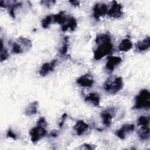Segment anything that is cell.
<instances>
[{
  "instance_id": "6da1fadb",
  "label": "cell",
  "mask_w": 150,
  "mask_h": 150,
  "mask_svg": "<svg viewBox=\"0 0 150 150\" xmlns=\"http://www.w3.org/2000/svg\"><path fill=\"white\" fill-rule=\"evenodd\" d=\"M96 43L98 45L94 51V58L96 60H99L108 55L113 50V45L111 43V37L108 34L98 35L96 39Z\"/></svg>"
},
{
  "instance_id": "7a4b0ae2",
  "label": "cell",
  "mask_w": 150,
  "mask_h": 150,
  "mask_svg": "<svg viewBox=\"0 0 150 150\" xmlns=\"http://www.w3.org/2000/svg\"><path fill=\"white\" fill-rule=\"evenodd\" d=\"M46 125L45 118L44 117L40 118L37 121V125L32 128L29 132L30 139L33 143L37 142L47 134V131L45 129Z\"/></svg>"
},
{
  "instance_id": "3957f363",
  "label": "cell",
  "mask_w": 150,
  "mask_h": 150,
  "mask_svg": "<svg viewBox=\"0 0 150 150\" xmlns=\"http://www.w3.org/2000/svg\"><path fill=\"white\" fill-rule=\"evenodd\" d=\"M124 86L122 79L116 76L107 79L104 84V88L106 92L111 94H115L120 91Z\"/></svg>"
},
{
  "instance_id": "277c9868",
  "label": "cell",
  "mask_w": 150,
  "mask_h": 150,
  "mask_svg": "<svg viewBox=\"0 0 150 150\" xmlns=\"http://www.w3.org/2000/svg\"><path fill=\"white\" fill-rule=\"evenodd\" d=\"M150 107V93L146 89L142 90L136 96L134 109H149Z\"/></svg>"
},
{
  "instance_id": "5b68a950",
  "label": "cell",
  "mask_w": 150,
  "mask_h": 150,
  "mask_svg": "<svg viewBox=\"0 0 150 150\" xmlns=\"http://www.w3.org/2000/svg\"><path fill=\"white\" fill-rule=\"evenodd\" d=\"M107 15L113 18H120L123 15L122 6L117 1H114L111 8L108 9Z\"/></svg>"
},
{
  "instance_id": "8992f818",
  "label": "cell",
  "mask_w": 150,
  "mask_h": 150,
  "mask_svg": "<svg viewBox=\"0 0 150 150\" xmlns=\"http://www.w3.org/2000/svg\"><path fill=\"white\" fill-rule=\"evenodd\" d=\"M108 11V8L106 4L104 3H98L96 4L93 8V15L94 18L99 20L100 17L104 16L107 14Z\"/></svg>"
},
{
  "instance_id": "52a82bcc",
  "label": "cell",
  "mask_w": 150,
  "mask_h": 150,
  "mask_svg": "<svg viewBox=\"0 0 150 150\" xmlns=\"http://www.w3.org/2000/svg\"><path fill=\"white\" fill-rule=\"evenodd\" d=\"M135 129L134 125L132 124H125L121 126L120 128L115 131V135L121 139H124L126 135L132 132Z\"/></svg>"
},
{
  "instance_id": "ba28073f",
  "label": "cell",
  "mask_w": 150,
  "mask_h": 150,
  "mask_svg": "<svg viewBox=\"0 0 150 150\" xmlns=\"http://www.w3.org/2000/svg\"><path fill=\"white\" fill-rule=\"evenodd\" d=\"M114 112L115 111L114 108H107L101 112L100 116L102 119V122L106 127L110 126Z\"/></svg>"
},
{
  "instance_id": "9c48e42d",
  "label": "cell",
  "mask_w": 150,
  "mask_h": 150,
  "mask_svg": "<svg viewBox=\"0 0 150 150\" xmlns=\"http://www.w3.org/2000/svg\"><path fill=\"white\" fill-rule=\"evenodd\" d=\"M122 62V59L118 56H110L107 57V62L105 64V68L110 72L112 71L115 67Z\"/></svg>"
},
{
  "instance_id": "30bf717a",
  "label": "cell",
  "mask_w": 150,
  "mask_h": 150,
  "mask_svg": "<svg viewBox=\"0 0 150 150\" xmlns=\"http://www.w3.org/2000/svg\"><path fill=\"white\" fill-rule=\"evenodd\" d=\"M77 83L84 87H91L94 84V80L92 77L88 74H84L77 79Z\"/></svg>"
},
{
  "instance_id": "8fae6325",
  "label": "cell",
  "mask_w": 150,
  "mask_h": 150,
  "mask_svg": "<svg viewBox=\"0 0 150 150\" xmlns=\"http://www.w3.org/2000/svg\"><path fill=\"white\" fill-rule=\"evenodd\" d=\"M57 63L56 60H54L50 63H45L43 64L40 69L39 74L41 76H46L50 72L53 71L56 64Z\"/></svg>"
},
{
  "instance_id": "7c38bea8",
  "label": "cell",
  "mask_w": 150,
  "mask_h": 150,
  "mask_svg": "<svg viewBox=\"0 0 150 150\" xmlns=\"http://www.w3.org/2000/svg\"><path fill=\"white\" fill-rule=\"evenodd\" d=\"M85 101L94 107H99L100 103V97L98 93H91L88 94L85 97Z\"/></svg>"
},
{
  "instance_id": "4fadbf2b",
  "label": "cell",
  "mask_w": 150,
  "mask_h": 150,
  "mask_svg": "<svg viewBox=\"0 0 150 150\" xmlns=\"http://www.w3.org/2000/svg\"><path fill=\"white\" fill-rule=\"evenodd\" d=\"M88 125L82 120H79L74 126V129L76 131L77 135H83L88 128Z\"/></svg>"
},
{
  "instance_id": "5bb4252c",
  "label": "cell",
  "mask_w": 150,
  "mask_h": 150,
  "mask_svg": "<svg viewBox=\"0 0 150 150\" xmlns=\"http://www.w3.org/2000/svg\"><path fill=\"white\" fill-rule=\"evenodd\" d=\"M77 23L76 19L73 17L69 18L67 22L63 25H62V30L63 32L67 31L69 29L70 30L73 31L76 29Z\"/></svg>"
},
{
  "instance_id": "9a60e30c",
  "label": "cell",
  "mask_w": 150,
  "mask_h": 150,
  "mask_svg": "<svg viewBox=\"0 0 150 150\" xmlns=\"http://www.w3.org/2000/svg\"><path fill=\"white\" fill-rule=\"evenodd\" d=\"M139 138L142 140H148L149 138L150 131L148 125L142 126L137 132Z\"/></svg>"
},
{
  "instance_id": "2e32d148",
  "label": "cell",
  "mask_w": 150,
  "mask_h": 150,
  "mask_svg": "<svg viewBox=\"0 0 150 150\" xmlns=\"http://www.w3.org/2000/svg\"><path fill=\"white\" fill-rule=\"evenodd\" d=\"M150 46V38L149 36H147L143 40L138 42L137 45L136 47L137 49L140 52H143L147 50Z\"/></svg>"
},
{
  "instance_id": "e0dca14e",
  "label": "cell",
  "mask_w": 150,
  "mask_h": 150,
  "mask_svg": "<svg viewBox=\"0 0 150 150\" xmlns=\"http://www.w3.org/2000/svg\"><path fill=\"white\" fill-rule=\"evenodd\" d=\"M67 19L68 18L63 11H61L57 14L53 15V21L54 23H57L63 25L67 22Z\"/></svg>"
},
{
  "instance_id": "ac0fdd59",
  "label": "cell",
  "mask_w": 150,
  "mask_h": 150,
  "mask_svg": "<svg viewBox=\"0 0 150 150\" xmlns=\"http://www.w3.org/2000/svg\"><path fill=\"white\" fill-rule=\"evenodd\" d=\"M132 47V43L128 39H123L118 46L120 51L121 52H128Z\"/></svg>"
},
{
  "instance_id": "d6986e66",
  "label": "cell",
  "mask_w": 150,
  "mask_h": 150,
  "mask_svg": "<svg viewBox=\"0 0 150 150\" xmlns=\"http://www.w3.org/2000/svg\"><path fill=\"white\" fill-rule=\"evenodd\" d=\"M38 103L37 101L30 103L25 110V115L27 116H31L36 114L38 112Z\"/></svg>"
},
{
  "instance_id": "ffe728a7",
  "label": "cell",
  "mask_w": 150,
  "mask_h": 150,
  "mask_svg": "<svg viewBox=\"0 0 150 150\" xmlns=\"http://www.w3.org/2000/svg\"><path fill=\"white\" fill-rule=\"evenodd\" d=\"M18 42L21 46L23 51H24V49H26V50H28L32 47V42L28 39H26L25 38H20L18 39Z\"/></svg>"
},
{
  "instance_id": "44dd1931",
  "label": "cell",
  "mask_w": 150,
  "mask_h": 150,
  "mask_svg": "<svg viewBox=\"0 0 150 150\" xmlns=\"http://www.w3.org/2000/svg\"><path fill=\"white\" fill-rule=\"evenodd\" d=\"M52 21H53V15L46 16L42 21V22H41L42 26L44 29L48 28L49 27V26L50 25Z\"/></svg>"
},
{
  "instance_id": "7402d4cb",
  "label": "cell",
  "mask_w": 150,
  "mask_h": 150,
  "mask_svg": "<svg viewBox=\"0 0 150 150\" xmlns=\"http://www.w3.org/2000/svg\"><path fill=\"white\" fill-rule=\"evenodd\" d=\"M12 51L15 54H19L24 52L22 47L18 42L13 43L12 46Z\"/></svg>"
},
{
  "instance_id": "603a6c76",
  "label": "cell",
  "mask_w": 150,
  "mask_h": 150,
  "mask_svg": "<svg viewBox=\"0 0 150 150\" xmlns=\"http://www.w3.org/2000/svg\"><path fill=\"white\" fill-rule=\"evenodd\" d=\"M8 52L7 50L5 49H4V46H3V42L2 40H1V62H3L8 57Z\"/></svg>"
},
{
  "instance_id": "cb8c5ba5",
  "label": "cell",
  "mask_w": 150,
  "mask_h": 150,
  "mask_svg": "<svg viewBox=\"0 0 150 150\" xmlns=\"http://www.w3.org/2000/svg\"><path fill=\"white\" fill-rule=\"evenodd\" d=\"M68 38L67 37H65L63 39V45L60 48V53L62 54V55H64L67 53V50H68Z\"/></svg>"
},
{
  "instance_id": "d4e9b609",
  "label": "cell",
  "mask_w": 150,
  "mask_h": 150,
  "mask_svg": "<svg viewBox=\"0 0 150 150\" xmlns=\"http://www.w3.org/2000/svg\"><path fill=\"white\" fill-rule=\"evenodd\" d=\"M149 122V118L148 116H140L138 119V124L139 125H148Z\"/></svg>"
},
{
  "instance_id": "484cf974",
  "label": "cell",
  "mask_w": 150,
  "mask_h": 150,
  "mask_svg": "<svg viewBox=\"0 0 150 150\" xmlns=\"http://www.w3.org/2000/svg\"><path fill=\"white\" fill-rule=\"evenodd\" d=\"M80 149H89V150H91V149H94L96 148L95 145H91V144H84L83 145H81V147H80Z\"/></svg>"
},
{
  "instance_id": "4316f807",
  "label": "cell",
  "mask_w": 150,
  "mask_h": 150,
  "mask_svg": "<svg viewBox=\"0 0 150 150\" xmlns=\"http://www.w3.org/2000/svg\"><path fill=\"white\" fill-rule=\"evenodd\" d=\"M6 136H7L8 137L11 138H12V139H16V134H15L11 129H10L7 131Z\"/></svg>"
},
{
  "instance_id": "83f0119b",
  "label": "cell",
  "mask_w": 150,
  "mask_h": 150,
  "mask_svg": "<svg viewBox=\"0 0 150 150\" xmlns=\"http://www.w3.org/2000/svg\"><path fill=\"white\" fill-rule=\"evenodd\" d=\"M66 117H67V114H66V113H64V114L62 115V118H61V121H60V123H59V126H60V127H62L63 125L64 122V121H65V120H66Z\"/></svg>"
},
{
  "instance_id": "f1b7e54d",
  "label": "cell",
  "mask_w": 150,
  "mask_h": 150,
  "mask_svg": "<svg viewBox=\"0 0 150 150\" xmlns=\"http://www.w3.org/2000/svg\"><path fill=\"white\" fill-rule=\"evenodd\" d=\"M41 2L43 5H45L46 6L49 7L51 5V4H52V3H55V1H41Z\"/></svg>"
},
{
  "instance_id": "f546056e",
  "label": "cell",
  "mask_w": 150,
  "mask_h": 150,
  "mask_svg": "<svg viewBox=\"0 0 150 150\" xmlns=\"http://www.w3.org/2000/svg\"><path fill=\"white\" fill-rule=\"evenodd\" d=\"M59 134V132L57 131H53L50 132V136L51 137H57Z\"/></svg>"
},
{
  "instance_id": "4dcf8cb0",
  "label": "cell",
  "mask_w": 150,
  "mask_h": 150,
  "mask_svg": "<svg viewBox=\"0 0 150 150\" xmlns=\"http://www.w3.org/2000/svg\"><path fill=\"white\" fill-rule=\"evenodd\" d=\"M69 2L73 6H77L79 5L80 2L79 1H70Z\"/></svg>"
}]
</instances>
